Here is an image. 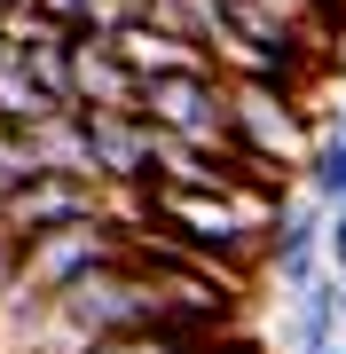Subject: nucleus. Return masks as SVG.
<instances>
[{
	"mask_svg": "<svg viewBox=\"0 0 346 354\" xmlns=\"http://www.w3.org/2000/svg\"><path fill=\"white\" fill-rule=\"evenodd\" d=\"M0 8H16V0H0Z\"/></svg>",
	"mask_w": 346,
	"mask_h": 354,
	"instance_id": "obj_12",
	"label": "nucleus"
},
{
	"mask_svg": "<svg viewBox=\"0 0 346 354\" xmlns=\"http://www.w3.org/2000/svg\"><path fill=\"white\" fill-rule=\"evenodd\" d=\"M134 111L150 118L157 134L189 142V150H229V79H220V71H166V79H142Z\"/></svg>",
	"mask_w": 346,
	"mask_h": 354,
	"instance_id": "obj_1",
	"label": "nucleus"
},
{
	"mask_svg": "<svg viewBox=\"0 0 346 354\" xmlns=\"http://www.w3.org/2000/svg\"><path fill=\"white\" fill-rule=\"evenodd\" d=\"M338 283V339H346V276H331Z\"/></svg>",
	"mask_w": 346,
	"mask_h": 354,
	"instance_id": "obj_10",
	"label": "nucleus"
},
{
	"mask_svg": "<svg viewBox=\"0 0 346 354\" xmlns=\"http://www.w3.org/2000/svg\"><path fill=\"white\" fill-rule=\"evenodd\" d=\"M39 16H55V24H79V8H87V0H32Z\"/></svg>",
	"mask_w": 346,
	"mask_h": 354,
	"instance_id": "obj_9",
	"label": "nucleus"
},
{
	"mask_svg": "<svg viewBox=\"0 0 346 354\" xmlns=\"http://www.w3.org/2000/svg\"><path fill=\"white\" fill-rule=\"evenodd\" d=\"M64 95L79 102V111H134V71L110 55V39L103 32H79L64 24Z\"/></svg>",
	"mask_w": 346,
	"mask_h": 354,
	"instance_id": "obj_3",
	"label": "nucleus"
},
{
	"mask_svg": "<svg viewBox=\"0 0 346 354\" xmlns=\"http://www.w3.org/2000/svg\"><path fill=\"white\" fill-rule=\"evenodd\" d=\"M110 55L134 71V87H142V79H166V71H213V55L197 48V39H173V32H157L150 16L118 24V32H110Z\"/></svg>",
	"mask_w": 346,
	"mask_h": 354,
	"instance_id": "obj_5",
	"label": "nucleus"
},
{
	"mask_svg": "<svg viewBox=\"0 0 346 354\" xmlns=\"http://www.w3.org/2000/svg\"><path fill=\"white\" fill-rule=\"evenodd\" d=\"M118 236H126V221H64V228H39L24 236V276L48 291H71L79 276H95V268L118 260Z\"/></svg>",
	"mask_w": 346,
	"mask_h": 354,
	"instance_id": "obj_2",
	"label": "nucleus"
},
{
	"mask_svg": "<svg viewBox=\"0 0 346 354\" xmlns=\"http://www.w3.org/2000/svg\"><path fill=\"white\" fill-rule=\"evenodd\" d=\"M338 346V283L323 268L315 283L291 291V354H331Z\"/></svg>",
	"mask_w": 346,
	"mask_h": 354,
	"instance_id": "obj_6",
	"label": "nucleus"
},
{
	"mask_svg": "<svg viewBox=\"0 0 346 354\" xmlns=\"http://www.w3.org/2000/svg\"><path fill=\"white\" fill-rule=\"evenodd\" d=\"M323 268H331V276H346V197L323 205Z\"/></svg>",
	"mask_w": 346,
	"mask_h": 354,
	"instance_id": "obj_8",
	"label": "nucleus"
},
{
	"mask_svg": "<svg viewBox=\"0 0 346 354\" xmlns=\"http://www.w3.org/2000/svg\"><path fill=\"white\" fill-rule=\"evenodd\" d=\"M299 189H307L315 205H338V197H346V118L315 127L307 158H299Z\"/></svg>",
	"mask_w": 346,
	"mask_h": 354,
	"instance_id": "obj_7",
	"label": "nucleus"
},
{
	"mask_svg": "<svg viewBox=\"0 0 346 354\" xmlns=\"http://www.w3.org/2000/svg\"><path fill=\"white\" fill-rule=\"evenodd\" d=\"M260 268L283 283V291H299V283H315L323 276V205H283V213L268 221V236H260Z\"/></svg>",
	"mask_w": 346,
	"mask_h": 354,
	"instance_id": "obj_4",
	"label": "nucleus"
},
{
	"mask_svg": "<svg viewBox=\"0 0 346 354\" xmlns=\"http://www.w3.org/2000/svg\"><path fill=\"white\" fill-rule=\"evenodd\" d=\"M331 354H346V339H338V346H331Z\"/></svg>",
	"mask_w": 346,
	"mask_h": 354,
	"instance_id": "obj_11",
	"label": "nucleus"
}]
</instances>
